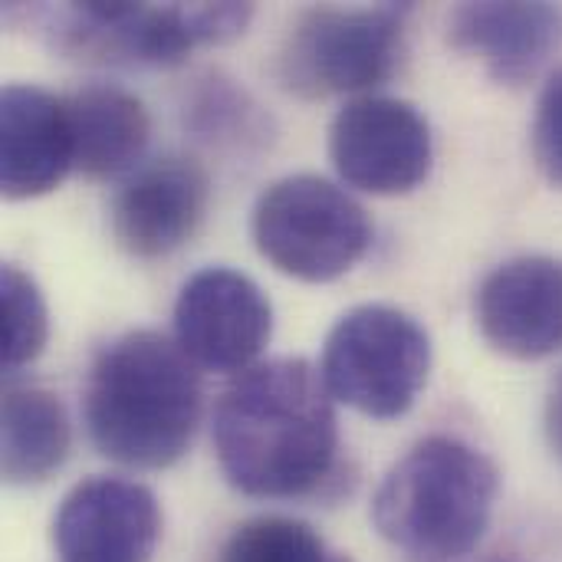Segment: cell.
Listing matches in <instances>:
<instances>
[{
    "mask_svg": "<svg viewBox=\"0 0 562 562\" xmlns=\"http://www.w3.org/2000/svg\"><path fill=\"white\" fill-rule=\"evenodd\" d=\"M543 431L550 441V451L562 461V369L560 375L550 382L547 405H543Z\"/></svg>",
    "mask_w": 562,
    "mask_h": 562,
    "instance_id": "7402d4cb",
    "label": "cell"
},
{
    "mask_svg": "<svg viewBox=\"0 0 562 562\" xmlns=\"http://www.w3.org/2000/svg\"><path fill=\"white\" fill-rule=\"evenodd\" d=\"M250 234L280 273L333 283L366 257L372 221L346 188L319 175H286L257 198Z\"/></svg>",
    "mask_w": 562,
    "mask_h": 562,
    "instance_id": "8992f818",
    "label": "cell"
},
{
    "mask_svg": "<svg viewBox=\"0 0 562 562\" xmlns=\"http://www.w3.org/2000/svg\"><path fill=\"white\" fill-rule=\"evenodd\" d=\"M72 132L66 99L10 82L0 95V188L10 201L56 191L72 171Z\"/></svg>",
    "mask_w": 562,
    "mask_h": 562,
    "instance_id": "5bb4252c",
    "label": "cell"
},
{
    "mask_svg": "<svg viewBox=\"0 0 562 562\" xmlns=\"http://www.w3.org/2000/svg\"><path fill=\"white\" fill-rule=\"evenodd\" d=\"M0 422V468L7 484H43L66 464L72 448V425L66 405L49 389L7 382Z\"/></svg>",
    "mask_w": 562,
    "mask_h": 562,
    "instance_id": "2e32d148",
    "label": "cell"
},
{
    "mask_svg": "<svg viewBox=\"0 0 562 562\" xmlns=\"http://www.w3.org/2000/svg\"><path fill=\"white\" fill-rule=\"evenodd\" d=\"M254 20V3H191V23L201 46L237 40Z\"/></svg>",
    "mask_w": 562,
    "mask_h": 562,
    "instance_id": "44dd1931",
    "label": "cell"
},
{
    "mask_svg": "<svg viewBox=\"0 0 562 562\" xmlns=\"http://www.w3.org/2000/svg\"><path fill=\"white\" fill-rule=\"evenodd\" d=\"M0 336H3V369H16L40 359L49 339V310L36 280L16 263L0 267Z\"/></svg>",
    "mask_w": 562,
    "mask_h": 562,
    "instance_id": "d6986e66",
    "label": "cell"
},
{
    "mask_svg": "<svg viewBox=\"0 0 562 562\" xmlns=\"http://www.w3.org/2000/svg\"><path fill=\"white\" fill-rule=\"evenodd\" d=\"M412 3L310 7L277 56V76L300 99L366 92L389 82L408 53Z\"/></svg>",
    "mask_w": 562,
    "mask_h": 562,
    "instance_id": "277c9868",
    "label": "cell"
},
{
    "mask_svg": "<svg viewBox=\"0 0 562 562\" xmlns=\"http://www.w3.org/2000/svg\"><path fill=\"white\" fill-rule=\"evenodd\" d=\"M273 336L267 293L240 270L204 267L175 300V342L198 369L244 375Z\"/></svg>",
    "mask_w": 562,
    "mask_h": 562,
    "instance_id": "9c48e42d",
    "label": "cell"
},
{
    "mask_svg": "<svg viewBox=\"0 0 562 562\" xmlns=\"http://www.w3.org/2000/svg\"><path fill=\"white\" fill-rule=\"evenodd\" d=\"M204 389L188 352L155 333L132 329L105 342L86 375L82 415L95 451L135 471L178 464L201 425Z\"/></svg>",
    "mask_w": 562,
    "mask_h": 562,
    "instance_id": "7a4b0ae2",
    "label": "cell"
},
{
    "mask_svg": "<svg viewBox=\"0 0 562 562\" xmlns=\"http://www.w3.org/2000/svg\"><path fill=\"white\" fill-rule=\"evenodd\" d=\"M533 161L550 184L562 188V66L547 79L533 115Z\"/></svg>",
    "mask_w": 562,
    "mask_h": 562,
    "instance_id": "ffe728a7",
    "label": "cell"
},
{
    "mask_svg": "<svg viewBox=\"0 0 562 562\" xmlns=\"http://www.w3.org/2000/svg\"><path fill=\"white\" fill-rule=\"evenodd\" d=\"M481 336L501 356L537 362L562 349V260L524 254L497 263L474 300Z\"/></svg>",
    "mask_w": 562,
    "mask_h": 562,
    "instance_id": "7c38bea8",
    "label": "cell"
},
{
    "mask_svg": "<svg viewBox=\"0 0 562 562\" xmlns=\"http://www.w3.org/2000/svg\"><path fill=\"white\" fill-rule=\"evenodd\" d=\"M158 537V497L128 477L76 484L53 520V547L63 562H148Z\"/></svg>",
    "mask_w": 562,
    "mask_h": 562,
    "instance_id": "8fae6325",
    "label": "cell"
},
{
    "mask_svg": "<svg viewBox=\"0 0 562 562\" xmlns=\"http://www.w3.org/2000/svg\"><path fill=\"white\" fill-rule=\"evenodd\" d=\"M184 125L211 148L240 155L260 151L273 135L267 109L224 72H204L194 79L184 95Z\"/></svg>",
    "mask_w": 562,
    "mask_h": 562,
    "instance_id": "e0dca14e",
    "label": "cell"
},
{
    "mask_svg": "<svg viewBox=\"0 0 562 562\" xmlns=\"http://www.w3.org/2000/svg\"><path fill=\"white\" fill-rule=\"evenodd\" d=\"M329 158L339 178L366 194H412L435 165L431 125L405 99L356 95L329 125Z\"/></svg>",
    "mask_w": 562,
    "mask_h": 562,
    "instance_id": "ba28073f",
    "label": "cell"
},
{
    "mask_svg": "<svg viewBox=\"0 0 562 562\" xmlns=\"http://www.w3.org/2000/svg\"><path fill=\"white\" fill-rule=\"evenodd\" d=\"M497 494L501 474L484 451L431 435L389 468L372 501V520L408 557L461 560L484 540Z\"/></svg>",
    "mask_w": 562,
    "mask_h": 562,
    "instance_id": "3957f363",
    "label": "cell"
},
{
    "mask_svg": "<svg viewBox=\"0 0 562 562\" xmlns=\"http://www.w3.org/2000/svg\"><path fill=\"white\" fill-rule=\"evenodd\" d=\"M221 562H349V557L333 550L303 520L254 517L227 537Z\"/></svg>",
    "mask_w": 562,
    "mask_h": 562,
    "instance_id": "ac0fdd59",
    "label": "cell"
},
{
    "mask_svg": "<svg viewBox=\"0 0 562 562\" xmlns=\"http://www.w3.org/2000/svg\"><path fill=\"white\" fill-rule=\"evenodd\" d=\"M72 165L86 178H115L132 171L151 135L142 99L115 82H89L66 95Z\"/></svg>",
    "mask_w": 562,
    "mask_h": 562,
    "instance_id": "9a60e30c",
    "label": "cell"
},
{
    "mask_svg": "<svg viewBox=\"0 0 562 562\" xmlns=\"http://www.w3.org/2000/svg\"><path fill=\"white\" fill-rule=\"evenodd\" d=\"M448 40L481 59L491 79L524 86L562 49V7L520 0L461 3L448 16Z\"/></svg>",
    "mask_w": 562,
    "mask_h": 562,
    "instance_id": "4fadbf2b",
    "label": "cell"
},
{
    "mask_svg": "<svg viewBox=\"0 0 562 562\" xmlns=\"http://www.w3.org/2000/svg\"><path fill=\"white\" fill-rule=\"evenodd\" d=\"M36 33L63 56L105 66H178L201 46L191 3H59L33 7Z\"/></svg>",
    "mask_w": 562,
    "mask_h": 562,
    "instance_id": "52a82bcc",
    "label": "cell"
},
{
    "mask_svg": "<svg viewBox=\"0 0 562 562\" xmlns=\"http://www.w3.org/2000/svg\"><path fill=\"white\" fill-rule=\"evenodd\" d=\"M211 204L207 168L191 155H165L142 165L115 194L109 221L115 244L138 260H158L184 247Z\"/></svg>",
    "mask_w": 562,
    "mask_h": 562,
    "instance_id": "30bf717a",
    "label": "cell"
},
{
    "mask_svg": "<svg viewBox=\"0 0 562 562\" xmlns=\"http://www.w3.org/2000/svg\"><path fill=\"white\" fill-rule=\"evenodd\" d=\"M319 375L329 395L359 415L402 418L428 385L431 336L398 306H356L329 329Z\"/></svg>",
    "mask_w": 562,
    "mask_h": 562,
    "instance_id": "5b68a950",
    "label": "cell"
},
{
    "mask_svg": "<svg viewBox=\"0 0 562 562\" xmlns=\"http://www.w3.org/2000/svg\"><path fill=\"white\" fill-rule=\"evenodd\" d=\"M306 359L257 362L214 408V451L227 484L260 501L319 494L339 468V422Z\"/></svg>",
    "mask_w": 562,
    "mask_h": 562,
    "instance_id": "6da1fadb",
    "label": "cell"
}]
</instances>
